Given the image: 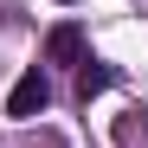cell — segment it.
Returning <instances> with one entry per match:
<instances>
[{"label":"cell","instance_id":"cell-2","mask_svg":"<svg viewBox=\"0 0 148 148\" xmlns=\"http://www.w3.org/2000/svg\"><path fill=\"white\" fill-rule=\"evenodd\" d=\"M45 64H58V71H77L84 64V26L77 19H58V26L45 32Z\"/></svg>","mask_w":148,"mask_h":148},{"label":"cell","instance_id":"cell-3","mask_svg":"<svg viewBox=\"0 0 148 148\" xmlns=\"http://www.w3.org/2000/svg\"><path fill=\"white\" fill-rule=\"evenodd\" d=\"M110 84H116V64H103V58H90V52H84V64H77V103L103 97Z\"/></svg>","mask_w":148,"mask_h":148},{"label":"cell","instance_id":"cell-1","mask_svg":"<svg viewBox=\"0 0 148 148\" xmlns=\"http://www.w3.org/2000/svg\"><path fill=\"white\" fill-rule=\"evenodd\" d=\"M45 103H52V77H45V64H32V71H19V84L7 90V116H39Z\"/></svg>","mask_w":148,"mask_h":148},{"label":"cell","instance_id":"cell-4","mask_svg":"<svg viewBox=\"0 0 148 148\" xmlns=\"http://www.w3.org/2000/svg\"><path fill=\"white\" fill-rule=\"evenodd\" d=\"M64 7H71V0H64Z\"/></svg>","mask_w":148,"mask_h":148}]
</instances>
